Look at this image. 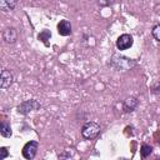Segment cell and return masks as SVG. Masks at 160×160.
<instances>
[{
	"label": "cell",
	"instance_id": "e0dca14e",
	"mask_svg": "<svg viewBox=\"0 0 160 160\" xmlns=\"http://www.w3.org/2000/svg\"><path fill=\"white\" fill-rule=\"evenodd\" d=\"M71 156H72V155H71L70 151H65V152H62V154L59 155V159H62V158H71Z\"/></svg>",
	"mask_w": 160,
	"mask_h": 160
},
{
	"label": "cell",
	"instance_id": "7c38bea8",
	"mask_svg": "<svg viewBox=\"0 0 160 160\" xmlns=\"http://www.w3.org/2000/svg\"><path fill=\"white\" fill-rule=\"evenodd\" d=\"M151 152H152V146H150V145H148V144H142V145H141V148H140V155H141L142 159L148 158Z\"/></svg>",
	"mask_w": 160,
	"mask_h": 160
},
{
	"label": "cell",
	"instance_id": "2e32d148",
	"mask_svg": "<svg viewBox=\"0 0 160 160\" xmlns=\"http://www.w3.org/2000/svg\"><path fill=\"white\" fill-rule=\"evenodd\" d=\"M9 151L6 148H0V160H4L5 158H8Z\"/></svg>",
	"mask_w": 160,
	"mask_h": 160
},
{
	"label": "cell",
	"instance_id": "8fae6325",
	"mask_svg": "<svg viewBox=\"0 0 160 160\" xmlns=\"http://www.w3.org/2000/svg\"><path fill=\"white\" fill-rule=\"evenodd\" d=\"M11 134H12V131H11V126H10L8 122L2 121L1 125H0V135H1L2 138H10Z\"/></svg>",
	"mask_w": 160,
	"mask_h": 160
},
{
	"label": "cell",
	"instance_id": "6da1fadb",
	"mask_svg": "<svg viewBox=\"0 0 160 160\" xmlns=\"http://www.w3.org/2000/svg\"><path fill=\"white\" fill-rule=\"evenodd\" d=\"M110 62H111V65H112L116 70H122V71L134 68L135 64H136L132 59H129V58L122 56V55H112Z\"/></svg>",
	"mask_w": 160,
	"mask_h": 160
},
{
	"label": "cell",
	"instance_id": "4fadbf2b",
	"mask_svg": "<svg viewBox=\"0 0 160 160\" xmlns=\"http://www.w3.org/2000/svg\"><path fill=\"white\" fill-rule=\"evenodd\" d=\"M151 34H152L154 39H155L156 41H159V42H160V24H158V25H155V26L152 28Z\"/></svg>",
	"mask_w": 160,
	"mask_h": 160
},
{
	"label": "cell",
	"instance_id": "9a60e30c",
	"mask_svg": "<svg viewBox=\"0 0 160 160\" xmlns=\"http://www.w3.org/2000/svg\"><path fill=\"white\" fill-rule=\"evenodd\" d=\"M151 92L152 94H159L160 92V81H155L151 85Z\"/></svg>",
	"mask_w": 160,
	"mask_h": 160
},
{
	"label": "cell",
	"instance_id": "30bf717a",
	"mask_svg": "<svg viewBox=\"0 0 160 160\" xmlns=\"http://www.w3.org/2000/svg\"><path fill=\"white\" fill-rule=\"evenodd\" d=\"M16 6V0H0V9L2 11H11Z\"/></svg>",
	"mask_w": 160,
	"mask_h": 160
},
{
	"label": "cell",
	"instance_id": "9c48e42d",
	"mask_svg": "<svg viewBox=\"0 0 160 160\" xmlns=\"http://www.w3.org/2000/svg\"><path fill=\"white\" fill-rule=\"evenodd\" d=\"M138 105H139V100L136 98H134V96H130L126 100H124V102H122V110L125 112H131V111H134L136 109Z\"/></svg>",
	"mask_w": 160,
	"mask_h": 160
},
{
	"label": "cell",
	"instance_id": "3957f363",
	"mask_svg": "<svg viewBox=\"0 0 160 160\" xmlns=\"http://www.w3.org/2000/svg\"><path fill=\"white\" fill-rule=\"evenodd\" d=\"M38 148H39L38 141L30 140V141H28V142L24 145V148H22V150H21V154H22V156H24L25 159L32 160V159L35 158L36 152H38Z\"/></svg>",
	"mask_w": 160,
	"mask_h": 160
},
{
	"label": "cell",
	"instance_id": "8992f818",
	"mask_svg": "<svg viewBox=\"0 0 160 160\" xmlns=\"http://www.w3.org/2000/svg\"><path fill=\"white\" fill-rule=\"evenodd\" d=\"M2 39L8 44H14L18 39V31L15 28H6L2 31Z\"/></svg>",
	"mask_w": 160,
	"mask_h": 160
},
{
	"label": "cell",
	"instance_id": "5bb4252c",
	"mask_svg": "<svg viewBox=\"0 0 160 160\" xmlns=\"http://www.w3.org/2000/svg\"><path fill=\"white\" fill-rule=\"evenodd\" d=\"M51 36V34L48 31V30H44L41 34H39V40H42L44 42H46V40Z\"/></svg>",
	"mask_w": 160,
	"mask_h": 160
},
{
	"label": "cell",
	"instance_id": "7a4b0ae2",
	"mask_svg": "<svg viewBox=\"0 0 160 160\" xmlns=\"http://www.w3.org/2000/svg\"><path fill=\"white\" fill-rule=\"evenodd\" d=\"M100 125L95 121H88L82 125L81 128V135L85 138V139H94L95 136L99 135L100 132Z\"/></svg>",
	"mask_w": 160,
	"mask_h": 160
},
{
	"label": "cell",
	"instance_id": "ba28073f",
	"mask_svg": "<svg viewBox=\"0 0 160 160\" xmlns=\"http://www.w3.org/2000/svg\"><path fill=\"white\" fill-rule=\"evenodd\" d=\"M12 82V75L9 70L4 69L1 71V75H0V88L1 89H6L8 86H10Z\"/></svg>",
	"mask_w": 160,
	"mask_h": 160
},
{
	"label": "cell",
	"instance_id": "5b68a950",
	"mask_svg": "<svg viewBox=\"0 0 160 160\" xmlns=\"http://www.w3.org/2000/svg\"><path fill=\"white\" fill-rule=\"evenodd\" d=\"M134 40H132V36L129 35V34H122L116 40V48L119 50H126L129 48H131Z\"/></svg>",
	"mask_w": 160,
	"mask_h": 160
},
{
	"label": "cell",
	"instance_id": "277c9868",
	"mask_svg": "<svg viewBox=\"0 0 160 160\" xmlns=\"http://www.w3.org/2000/svg\"><path fill=\"white\" fill-rule=\"evenodd\" d=\"M40 106H41L40 102H38L36 100L31 99V100H26V101L21 102V104L18 106V111H19V114L26 115V114H29V112H31V111H34V110L40 109Z\"/></svg>",
	"mask_w": 160,
	"mask_h": 160
},
{
	"label": "cell",
	"instance_id": "52a82bcc",
	"mask_svg": "<svg viewBox=\"0 0 160 160\" xmlns=\"http://www.w3.org/2000/svg\"><path fill=\"white\" fill-rule=\"evenodd\" d=\"M72 31V26L70 24L69 20H60V22L58 24V32L61 36H68L70 35Z\"/></svg>",
	"mask_w": 160,
	"mask_h": 160
}]
</instances>
